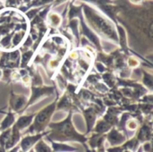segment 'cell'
Here are the masks:
<instances>
[{"instance_id":"1","label":"cell","mask_w":153,"mask_h":152,"mask_svg":"<svg viewBox=\"0 0 153 152\" xmlns=\"http://www.w3.org/2000/svg\"><path fill=\"white\" fill-rule=\"evenodd\" d=\"M54 108H55V104L50 105L47 109H44L43 111H41L38 115V116L36 118V121H35V125H34L35 129L39 131L45 125V123L49 118V116H50V115L52 113V110H54Z\"/></svg>"},{"instance_id":"2","label":"cell","mask_w":153,"mask_h":152,"mask_svg":"<svg viewBox=\"0 0 153 152\" xmlns=\"http://www.w3.org/2000/svg\"><path fill=\"white\" fill-rule=\"evenodd\" d=\"M41 135H38V136H28L26 138H24L22 142V147L23 150H27L29 148H30V146H32L39 138H40Z\"/></svg>"},{"instance_id":"3","label":"cell","mask_w":153,"mask_h":152,"mask_svg":"<svg viewBox=\"0 0 153 152\" xmlns=\"http://www.w3.org/2000/svg\"><path fill=\"white\" fill-rule=\"evenodd\" d=\"M32 121V116H22L18 121L17 123L15 124V127L18 129V130H22L23 128H25L26 126H28Z\"/></svg>"},{"instance_id":"4","label":"cell","mask_w":153,"mask_h":152,"mask_svg":"<svg viewBox=\"0 0 153 152\" xmlns=\"http://www.w3.org/2000/svg\"><path fill=\"white\" fill-rule=\"evenodd\" d=\"M25 101H26V99H25V98H23V97H17L16 99H13V108L15 110V111H18V110H20V109H22V108H23V106H24V104H25Z\"/></svg>"},{"instance_id":"5","label":"cell","mask_w":153,"mask_h":152,"mask_svg":"<svg viewBox=\"0 0 153 152\" xmlns=\"http://www.w3.org/2000/svg\"><path fill=\"white\" fill-rule=\"evenodd\" d=\"M13 120H14L13 116L12 114H9V115L5 117V119L2 122L1 128H2V129H6V128H8L9 126L12 125V124L13 123Z\"/></svg>"},{"instance_id":"6","label":"cell","mask_w":153,"mask_h":152,"mask_svg":"<svg viewBox=\"0 0 153 152\" xmlns=\"http://www.w3.org/2000/svg\"><path fill=\"white\" fill-rule=\"evenodd\" d=\"M131 2H133L134 4H139L142 2V0H131Z\"/></svg>"},{"instance_id":"7","label":"cell","mask_w":153,"mask_h":152,"mask_svg":"<svg viewBox=\"0 0 153 152\" xmlns=\"http://www.w3.org/2000/svg\"><path fill=\"white\" fill-rule=\"evenodd\" d=\"M24 2H29V1H30V0H23Z\"/></svg>"}]
</instances>
